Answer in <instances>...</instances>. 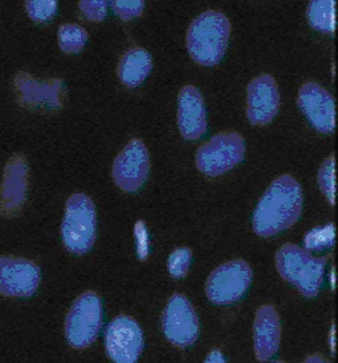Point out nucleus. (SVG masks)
Returning a JSON list of instances; mask_svg holds the SVG:
<instances>
[{"label":"nucleus","instance_id":"obj_5","mask_svg":"<svg viewBox=\"0 0 338 363\" xmlns=\"http://www.w3.org/2000/svg\"><path fill=\"white\" fill-rule=\"evenodd\" d=\"M103 319L99 296L87 292L81 295L70 308L65 322V335L76 349L87 347L98 336Z\"/></svg>","mask_w":338,"mask_h":363},{"label":"nucleus","instance_id":"obj_17","mask_svg":"<svg viewBox=\"0 0 338 363\" xmlns=\"http://www.w3.org/2000/svg\"><path fill=\"white\" fill-rule=\"evenodd\" d=\"M255 350L261 361H267L277 352L281 341V325L276 310L271 306L261 307L254 325Z\"/></svg>","mask_w":338,"mask_h":363},{"label":"nucleus","instance_id":"obj_23","mask_svg":"<svg viewBox=\"0 0 338 363\" xmlns=\"http://www.w3.org/2000/svg\"><path fill=\"white\" fill-rule=\"evenodd\" d=\"M192 259V252L186 247L179 248L169 257L167 268L170 274L176 279L185 277Z\"/></svg>","mask_w":338,"mask_h":363},{"label":"nucleus","instance_id":"obj_12","mask_svg":"<svg viewBox=\"0 0 338 363\" xmlns=\"http://www.w3.org/2000/svg\"><path fill=\"white\" fill-rule=\"evenodd\" d=\"M162 328L167 338L179 347L189 346L197 340L198 320L186 298L176 294L169 301L163 315Z\"/></svg>","mask_w":338,"mask_h":363},{"label":"nucleus","instance_id":"obj_21","mask_svg":"<svg viewBox=\"0 0 338 363\" xmlns=\"http://www.w3.org/2000/svg\"><path fill=\"white\" fill-rule=\"evenodd\" d=\"M29 18L38 23H46L54 19L57 13V3L54 0H29L26 2Z\"/></svg>","mask_w":338,"mask_h":363},{"label":"nucleus","instance_id":"obj_16","mask_svg":"<svg viewBox=\"0 0 338 363\" xmlns=\"http://www.w3.org/2000/svg\"><path fill=\"white\" fill-rule=\"evenodd\" d=\"M178 122L183 137L189 140L200 139L208 130L204 100L193 85H186L181 90Z\"/></svg>","mask_w":338,"mask_h":363},{"label":"nucleus","instance_id":"obj_7","mask_svg":"<svg viewBox=\"0 0 338 363\" xmlns=\"http://www.w3.org/2000/svg\"><path fill=\"white\" fill-rule=\"evenodd\" d=\"M16 99L23 108L37 113H51L62 105V83L57 79H40L18 72L13 80Z\"/></svg>","mask_w":338,"mask_h":363},{"label":"nucleus","instance_id":"obj_20","mask_svg":"<svg viewBox=\"0 0 338 363\" xmlns=\"http://www.w3.org/2000/svg\"><path fill=\"white\" fill-rule=\"evenodd\" d=\"M57 37L60 48L67 54L79 52L89 38L86 30L76 24H64L60 26Z\"/></svg>","mask_w":338,"mask_h":363},{"label":"nucleus","instance_id":"obj_29","mask_svg":"<svg viewBox=\"0 0 338 363\" xmlns=\"http://www.w3.org/2000/svg\"><path fill=\"white\" fill-rule=\"evenodd\" d=\"M304 363H328V362L322 356L316 354L308 358Z\"/></svg>","mask_w":338,"mask_h":363},{"label":"nucleus","instance_id":"obj_9","mask_svg":"<svg viewBox=\"0 0 338 363\" xmlns=\"http://www.w3.org/2000/svg\"><path fill=\"white\" fill-rule=\"evenodd\" d=\"M40 267L33 261L12 255H0V295L29 298L38 289Z\"/></svg>","mask_w":338,"mask_h":363},{"label":"nucleus","instance_id":"obj_27","mask_svg":"<svg viewBox=\"0 0 338 363\" xmlns=\"http://www.w3.org/2000/svg\"><path fill=\"white\" fill-rule=\"evenodd\" d=\"M135 235L137 240V255L140 259H145L149 253V240L147 228L142 221L136 223Z\"/></svg>","mask_w":338,"mask_h":363},{"label":"nucleus","instance_id":"obj_3","mask_svg":"<svg viewBox=\"0 0 338 363\" xmlns=\"http://www.w3.org/2000/svg\"><path fill=\"white\" fill-rule=\"evenodd\" d=\"M276 262L280 275L304 296L313 298L324 280L326 259L317 257L295 245L287 244L277 252Z\"/></svg>","mask_w":338,"mask_h":363},{"label":"nucleus","instance_id":"obj_1","mask_svg":"<svg viewBox=\"0 0 338 363\" xmlns=\"http://www.w3.org/2000/svg\"><path fill=\"white\" fill-rule=\"evenodd\" d=\"M303 194L297 180L288 174L274 180L252 217L256 233L264 238L278 235L298 220L303 208Z\"/></svg>","mask_w":338,"mask_h":363},{"label":"nucleus","instance_id":"obj_26","mask_svg":"<svg viewBox=\"0 0 338 363\" xmlns=\"http://www.w3.org/2000/svg\"><path fill=\"white\" fill-rule=\"evenodd\" d=\"M113 8L116 14L124 21L138 17L144 9L142 1H116Z\"/></svg>","mask_w":338,"mask_h":363},{"label":"nucleus","instance_id":"obj_14","mask_svg":"<svg viewBox=\"0 0 338 363\" xmlns=\"http://www.w3.org/2000/svg\"><path fill=\"white\" fill-rule=\"evenodd\" d=\"M298 106L310 124L318 132L332 133L335 128V105L331 94L314 82L303 84L298 97Z\"/></svg>","mask_w":338,"mask_h":363},{"label":"nucleus","instance_id":"obj_25","mask_svg":"<svg viewBox=\"0 0 338 363\" xmlns=\"http://www.w3.org/2000/svg\"><path fill=\"white\" fill-rule=\"evenodd\" d=\"M79 8L84 17L94 22L102 21L108 13L106 1H81Z\"/></svg>","mask_w":338,"mask_h":363},{"label":"nucleus","instance_id":"obj_24","mask_svg":"<svg viewBox=\"0 0 338 363\" xmlns=\"http://www.w3.org/2000/svg\"><path fill=\"white\" fill-rule=\"evenodd\" d=\"M320 188L330 203H334V157L330 156L322 164L318 174Z\"/></svg>","mask_w":338,"mask_h":363},{"label":"nucleus","instance_id":"obj_6","mask_svg":"<svg viewBox=\"0 0 338 363\" xmlns=\"http://www.w3.org/2000/svg\"><path fill=\"white\" fill-rule=\"evenodd\" d=\"M244 152V142L240 135L220 133L201 146L196 156L197 166L208 176H218L241 162Z\"/></svg>","mask_w":338,"mask_h":363},{"label":"nucleus","instance_id":"obj_19","mask_svg":"<svg viewBox=\"0 0 338 363\" xmlns=\"http://www.w3.org/2000/svg\"><path fill=\"white\" fill-rule=\"evenodd\" d=\"M307 16L310 26L323 33H332L335 30V2L318 0L309 5Z\"/></svg>","mask_w":338,"mask_h":363},{"label":"nucleus","instance_id":"obj_10","mask_svg":"<svg viewBox=\"0 0 338 363\" xmlns=\"http://www.w3.org/2000/svg\"><path fill=\"white\" fill-rule=\"evenodd\" d=\"M150 167L149 154L144 143L138 139L131 140L114 162L115 183L125 192H136L145 184Z\"/></svg>","mask_w":338,"mask_h":363},{"label":"nucleus","instance_id":"obj_13","mask_svg":"<svg viewBox=\"0 0 338 363\" xmlns=\"http://www.w3.org/2000/svg\"><path fill=\"white\" fill-rule=\"evenodd\" d=\"M280 103L278 87L273 76L261 74L248 84L247 116L252 125L270 124L279 111Z\"/></svg>","mask_w":338,"mask_h":363},{"label":"nucleus","instance_id":"obj_11","mask_svg":"<svg viewBox=\"0 0 338 363\" xmlns=\"http://www.w3.org/2000/svg\"><path fill=\"white\" fill-rule=\"evenodd\" d=\"M106 346L115 363H136L144 347L140 326L127 316L115 318L107 328Z\"/></svg>","mask_w":338,"mask_h":363},{"label":"nucleus","instance_id":"obj_15","mask_svg":"<svg viewBox=\"0 0 338 363\" xmlns=\"http://www.w3.org/2000/svg\"><path fill=\"white\" fill-rule=\"evenodd\" d=\"M28 181V164L21 155L13 156L5 169L0 188V212L13 216L22 209L26 200Z\"/></svg>","mask_w":338,"mask_h":363},{"label":"nucleus","instance_id":"obj_4","mask_svg":"<svg viewBox=\"0 0 338 363\" xmlns=\"http://www.w3.org/2000/svg\"><path fill=\"white\" fill-rule=\"evenodd\" d=\"M61 234L65 247L72 253L83 255L91 249L96 238V212L89 196L75 194L69 198Z\"/></svg>","mask_w":338,"mask_h":363},{"label":"nucleus","instance_id":"obj_22","mask_svg":"<svg viewBox=\"0 0 338 363\" xmlns=\"http://www.w3.org/2000/svg\"><path fill=\"white\" fill-rule=\"evenodd\" d=\"M334 238V229L330 225L309 232L305 238V245L309 251L322 250L332 247Z\"/></svg>","mask_w":338,"mask_h":363},{"label":"nucleus","instance_id":"obj_2","mask_svg":"<svg viewBox=\"0 0 338 363\" xmlns=\"http://www.w3.org/2000/svg\"><path fill=\"white\" fill-rule=\"evenodd\" d=\"M231 25L222 13L208 11L196 18L187 35V48L193 60L213 67L223 58L230 39Z\"/></svg>","mask_w":338,"mask_h":363},{"label":"nucleus","instance_id":"obj_8","mask_svg":"<svg viewBox=\"0 0 338 363\" xmlns=\"http://www.w3.org/2000/svg\"><path fill=\"white\" fill-rule=\"evenodd\" d=\"M252 270L242 260H233L218 267L206 286L209 300L217 305H229L240 300L252 281Z\"/></svg>","mask_w":338,"mask_h":363},{"label":"nucleus","instance_id":"obj_18","mask_svg":"<svg viewBox=\"0 0 338 363\" xmlns=\"http://www.w3.org/2000/svg\"><path fill=\"white\" fill-rule=\"evenodd\" d=\"M152 67L150 55L142 48H133L122 58L119 65V76L125 85L135 87L147 78Z\"/></svg>","mask_w":338,"mask_h":363},{"label":"nucleus","instance_id":"obj_28","mask_svg":"<svg viewBox=\"0 0 338 363\" xmlns=\"http://www.w3.org/2000/svg\"><path fill=\"white\" fill-rule=\"evenodd\" d=\"M205 363H226L222 354L219 351H213L205 359Z\"/></svg>","mask_w":338,"mask_h":363},{"label":"nucleus","instance_id":"obj_30","mask_svg":"<svg viewBox=\"0 0 338 363\" xmlns=\"http://www.w3.org/2000/svg\"><path fill=\"white\" fill-rule=\"evenodd\" d=\"M275 363H283V362H276Z\"/></svg>","mask_w":338,"mask_h":363}]
</instances>
